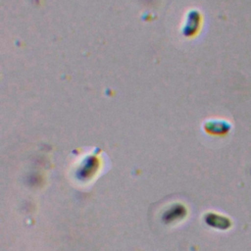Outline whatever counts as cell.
Instances as JSON below:
<instances>
[{
  "mask_svg": "<svg viewBox=\"0 0 251 251\" xmlns=\"http://www.w3.org/2000/svg\"><path fill=\"white\" fill-rule=\"evenodd\" d=\"M211 131L215 134H226L229 131L231 126L226 121H215L210 125Z\"/></svg>",
  "mask_w": 251,
  "mask_h": 251,
  "instance_id": "obj_1",
  "label": "cell"
}]
</instances>
